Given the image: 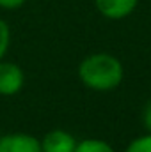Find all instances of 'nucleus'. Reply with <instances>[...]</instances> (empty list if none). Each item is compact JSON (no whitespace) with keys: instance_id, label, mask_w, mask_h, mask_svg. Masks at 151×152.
Here are the masks:
<instances>
[{"instance_id":"obj_5","label":"nucleus","mask_w":151,"mask_h":152,"mask_svg":"<svg viewBox=\"0 0 151 152\" xmlns=\"http://www.w3.org/2000/svg\"><path fill=\"white\" fill-rule=\"evenodd\" d=\"M139 0H94L96 9L109 20H123L130 16Z\"/></svg>"},{"instance_id":"obj_6","label":"nucleus","mask_w":151,"mask_h":152,"mask_svg":"<svg viewBox=\"0 0 151 152\" xmlns=\"http://www.w3.org/2000/svg\"><path fill=\"white\" fill-rule=\"evenodd\" d=\"M75 152H114V149L103 140L89 138V140L76 142Z\"/></svg>"},{"instance_id":"obj_7","label":"nucleus","mask_w":151,"mask_h":152,"mask_svg":"<svg viewBox=\"0 0 151 152\" xmlns=\"http://www.w3.org/2000/svg\"><path fill=\"white\" fill-rule=\"evenodd\" d=\"M124 152H151V133L135 138V140L126 147Z\"/></svg>"},{"instance_id":"obj_10","label":"nucleus","mask_w":151,"mask_h":152,"mask_svg":"<svg viewBox=\"0 0 151 152\" xmlns=\"http://www.w3.org/2000/svg\"><path fill=\"white\" fill-rule=\"evenodd\" d=\"M144 126L148 127V131L151 133V101L148 103V106L144 110Z\"/></svg>"},{"instance_id":"obj_8","label":"nucleus","mask_w":151,"mask_h":152,"mask_svg":"<svg viewBox=\"0 0 151 152\" xmlns=\"http://www.w3.org/2000/svg\"><path fill=\"white\" fill-rule=\"evenodd\" d=\"M9 42H11V30H9V25L0 18V60L4 58L7 48H9Z\"/></svg>"},{"instance_id":"obj_1","label":"nucleus","mask_w":151,"mask_h":152,"mask_svg":"<svg viewBox=\"0 0 151 152\" xmlns=\"http://www.w3.org/2000/svg\"><path fill=\"white\" fill-rule=\"evenodd\" d=\"M124 69L119 58L109 53H94L85 57L78 66V78L80 81L98 92H109L119 87L123 81Z\"/></svg>"},{"instance_id":"obj_2","label":"nucleus","mask_w":151,"mask_h":152,"mask_svg":"<svg viewBox=\"0 0 151 152\" xmlns=\"http://www.w3.org/2000/svg\"><path fill=\"white\" fill-rule=\"evenodd\" d=\"M25 83V75L20 66L0 60V96H16Z\"/></svg>"},{"instance_id":"obj_9","label":"nucleus","mask_w":151,"mask_h":152,"mask_svg":"<svg viewBox=\"0 0 151 152\" xmlns=\"http://www.w3.org/2000/svg\"><path fill=\"white\" fill-rule=\"evenodd\" d=\"M27 0H0V7L2 9H18L25 4Z\"/></svg>"},{"instance_id":"obj_4","label":"nucleus","mask_w":151,"mask_h":152,"mask_svg":"<svg viewBox=\"0 0 151 152\" xmlns=\"http://www.w3.org/2000/svg\"><path fill=\"white\" fill-rule=\"evenodd\" d=\"M76 140L64 129H53L41 140L43 152H75Z\"/></svg>"},{"instance_id":"obj_3","label":"nucleus","mask_w":151,"mask_h":152,"mask_svg":"<svg viewBox=\"0 0 151 152\" xmlns=\"http://www.w3.org/2000/svg\"><path fill=\"white\" fill-rule=\"evenodd\" d=\"M0 152H43L41 140L25 133H9L0 138Z\"/></svg>"}]
</instances>
